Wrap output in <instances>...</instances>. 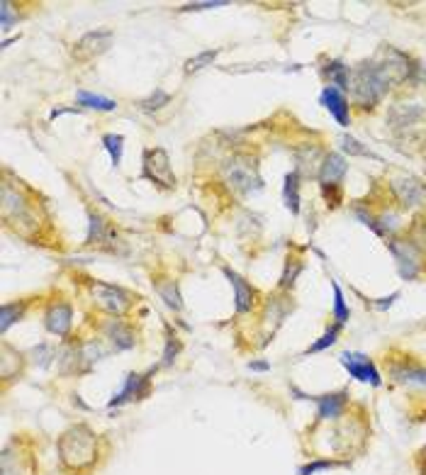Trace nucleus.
<instances>
[{
  "label": "nucleus",
  "instance_id": "393cba45",
  "mask_svg": "<svg viewBox=\"0 0 426 475\" xmlns=\"http://www.w3.org/2000/svg\"><path fill=\"white\" fill-rule=\"evenodd\" d=\"M25 310H27V300H20V303H5L3 310H0V329L8 331L15 322H20L25 317Z\"/></svg>",
  "mask_w": 426,
  "mask_h": 475
},
{
  "label": "nucleus",
  "instance_id": "dca6fc26",
  "mask_svg": "<svg viewBox=\"0 0 426 475\" xmlns=\"http://www.w3.org/2000/svg\"><path fill=\"white\" fill-rule=\"evenodd\" d=\"M103 331H105V339H110V344H113L115 351H127V348H132L137 344L134 329H132L125 319H120V317H110V319L103 324Z\"/></svg>",
  "mask_w": 426,
  "mask_h": 475
},
{
  "label": "nucleus",
  "instance_id": "f03ea898",
  "mask_svg": "<svg viewBox=\"0 0 426 475\" xmlns=\"http://www.w3.org/2000/svg\"><path fill=\"white\" fill-rule=\"evenodd\" d=\"M392 78L387 73V68L382 66V61H365L361 66L351 68V83L349 91L353 93V100L358 108L372 110L385 93L390 91Z\"/></svg>",
  "mask_w": 426,
  "mask_h": 475
},
{
  "label": "nucleus",
  "instance_id": "7ed1b4c3",
  "mask_svg": "<svg viewBox=\"0 0 426 475\" xmlns=\"http://www.w3.org/2000/svg\"><path fill=\"white\" fill-rule=\"evenodd\" d=\"M3 220L15 234L25 236V239H32L39 229V217L32 210L27 198L10 183H3Z\"/></svg>",
  "mask_w": 426,
  "mask_h": 475
},
{
  "label": "nucleus",
  "instance_id": "a878e982",
  "mask_svg": "<svg viewBox=\"0 0 426 475\" xmlns=\"http://www.w3.org/2000/svg\"><path fill=\"white\" fill-rule=\"evenodd\" d=\"M220 51L222 49H207V51H200V54L190 56V59L185 61V73H198L202 68L212 66L217 56H220Z\"/></svg>",
  "mask_w": 426,
  "mask_h": 475
},
{
  "label": "nucleus",
  "instance_id": "39448f33",
  "mask_svg": "<svg viewBox=\"0 0 426 475\" xmlns=\"http://www.w3.org/2000/svg\"><path fill=\"white\" fill-rule=\"evenodd\" d=\"M142 178L156 183L163 190H173L178 178H175L173 168H170V158L163 149H146L144 151V163H142Z\"/></svg>",
  "mask_w": 426,
  "mask_h": 475
},
{
  "label": "nucleus",
  "instance_id": "58836bf2",
  "mask_svg": "<svg viewBox=\"0 0 426 475\" xmlns=\"http://www.w3.org/2000/svg\"><path fill=\"white\" fill-rule=\"evenodd\" d=\"M397 298H399V293H392L390 298H382V300H377V303H375V308H377V310H390L392 305H395V300H397Z\"/></svg>",
  "mask_w": 426,
  "mask_h": 475
},
{
  "label": "nucleus",
  "instance_id": "5701e85b",
  "mask_svg": "<svg viewBox=\"0 0 426 475\" xmlns=\"http://www.w3.org/2000/svg\"><path fill=\"white\" fill-rule=\"evenodd\" d=\"M324 76L329 78L327 86H334L339 91H349V83H351V68L346 66L344 61H329L324 66Z\"/></svg>",
  "mask_w": 426,
  "mask_h": 475
},
{
  "label": "nucleus",
  "instance_id": "f8f14e48",
  "mask_svg": "<svg viewBox=\"0 0 426 475\" xmlns=\"http://www.w3.org/2000/svg\"><path fill=\"white\" fill-rule=\"evenodd\" d=\"M85 244L103 246V249H115L117 244V229L103 215L95 213V210L88 213V236H85Z\"/></svg>",
  "mask_w": 426,
  "mask_h": 475
},
{
  "label": "nucleus",
  "instance_id": "9b49d317",
  "mask_svg": "<svg viewBox=\"0 0 426 475\" xmlns=\"http://www.w3.org/2000/svg\"><path fill=\"white\" fill-rule=\"evenodd\" d=\"M339 361H341V366L349 371L351 378L361 380V383H370L372 388H380L382 385V376L375 368V363H372V358L363 356V353H356V351H346L339 356Z\"/></svg>",
  "mask_w": 426,
  "mask_h": 475
},
{
  "label": "nucleus",
  "instance_id": "c9c22d12",
  "mask_svg": "<svg viewBox=\"0 0 426 475\" xmlns=\"http://www.w3.org/2000/svg\"><path fill=\"white\" fill-rule=\"evenodd\" d=\"M322 195L327 200L329 208H339L344 195H341V186H322Z\"/></svg>",
  "mask_w": 426,
  "mask_h": 475
},
{
  "label": "nucleus",
  "instance_id": "423d86ee",
  "mask_svg": "<svg viewBox=\"0 0 426 475\" xmlns=\"http://www.w3.org/2000/svg\"><path fill=\"white\" fill-rule=\"evenodd\" d=\"M90 293H93L95 305H98V308H103L105 312H110L113 317H122L127 310L132 308V303H134L132 293H127V290L120 288V285L93 281V283H90Z\"/></svg>",
  "mask_w": 426,
  "mask_h": 475
},
{
  "label": "nucleus",
  "instance_id": "ea45409f",
  "mask_svg": "<svg viewBox=\"0 0 426 475\" xmlns=\"http://www.w3.org/2000/svg\"><path fill=\"white\" fill-rule=\"evenodd\" d=\"M249 368H251V371H261V373L270 371V366L265 361H251V363H249Z\"/></svg>",
  "mask_w": 426,
  "mask_h": 475
},
{
  "label": "nucleus",
  "instance_id": "ddd939ff",
  "mask_svg": "<svg viewBox=\"0 0 426 475\" xmlns=\"http://www.w3.org/2000/svg\"><path fill=\"white\" fill-rule=\"evenodd\" d=\"M302 400H314L317 403V422L339 419L344 414L346 405H349V390H339V393L329 395H302Z\"/></svg>",
  "mask_w": 426,
  "mask_h": 475
},
{
  "label": "nucleus",
  "instance_id": "9d476101",
  "mask_svg": "<svg viewBox=\"0 0 426 475\" xmlns=\"http://www.w3.org/2000/svg\"><path fill=\"white\" fill-rule=\"evenodd\" d=\"M115 34L113 30H93V32H85L81 39L73 44V59L78 61H93L98 59L100 54L110 49L113 44Z\"/></svg>",
  "mask_w": 426,
  "mask_h": 475
},
{
  "label": "nucleus",
  "instance_id": "4c0bfd02",
  "mask_svg": "<svg viewBox=\"0 0 426 475\" xmlns=\"http://www.w3.org/2000/svg\"><path fill=\"white\" fill-rule=\"evenodd\" d=\"M13 20H18V18H13V3L3 0V3H0V27H3V30H10Z\"/></svg>",
  "mask_w": 426,
  "mask_h": 475
},
{
  "label": "nucleus",
  "instance_id": "1a4fd4ad",
  "mask_svg": "<svg viewBox=\"0 0 426 475\" xmlns=\"http://www.w3.org/2000/svg\"><path fill=\"white\" fill-rule=\"evenodd\" d=\"M151 376H154V368L149 373H130L125 378V385L117 395H113V400L108 403V407H122L127 403H139V400L149 398L151 393Z\"/></svg>",
  "mask_w": 426,
  "mask_h": 475
},
{
  "label": "nucleus",
  "instance_id": "7c9ffc66",
  "mask_svg": "<svg viewBox=\"0 0 426 475\" xmlns=\"http://www.w3.org/2000/svg\"><path fill=\"white\" fill-rule=\"evenodd\" d=\"M332 288H334V319H337V324L344 327L346 322L351 319V310L346 308L344 293H341V288H339L337 281H332Z\"/></svg>",
  "mask_w": 426,
  "mask_h": 475
},
{
  "label": "nucleus",
  "instance_id": "20e7f679",
  "mask_svg": "<svg viewBox=\"0 0 426 475\" xmlns=\"http://www.w3.org/2000/svg\"><path fill=\"white\" fill-rule=\"evenodd\" d=\"M222 176L229 188L239 195H251L263 188V178L258 173V158L249 154H232L222 163Z\"/></svg>",
  "mask_w": 426,
  "mask_h": 475
},
{
  "label": "nucleus",
  "instance_id": "4be33fe9",
  "mask_svg": "<svg viewBox=\"0 0 426 475\" xmlns=\"http://www.w3.org/2000/svg\"><path fill=\"white\" fill-rule=\"evenodd\" d=\"M283 203L292 215H300V171H297V168L285 176Z\"/></svg>",
  "mask_w": 426,
  "mask_h": 475
},
{
  "label": "nucleus",
  "instance_id": "412c9836",
  "mask_svg": "<svg viewBox=\"0 0 426 475\" xmlns=\"http://www.w3.org/2000/svg\"><path fill=\"white\" fill-rule=\"evenodd\" d=\"M151 283H154V290L158 293V298H161L170 310H175V312L183 310V298H180L178 283H175L173 278H154Z\"/></svg>",
  "mask_w": 426,
  "mask_h": 475
},
{
  "label": "nucleus",
  "instance_id": "b1692460",
  "mask_svg": "<svg viewBox=\"0 0 426 475\" xmlns=\"http://www.w3.org/2000/svg\"><path fill=\"white\" fill-rule=\"evenodd\" d=\"M76 100H78V105H81V108L100 110V113H110V110L117 108L115 100L103 98V95H95V93H88V91H78L76 93Z\"/></svg>",
  "mask_w": 426,
  "mask_h": 475
},
{
  "label": "nucleus",
  "instance_id": "6ab92c4d",
  "mask_svg": "<svg viewBox=\"0 0 426 475\" xmlns=\"http://www.w3.org/2000/svg\"><path fill=\"white\" fill-rule=\"evenodd\" d=\"M390 378L399 385H419V388H426V368L409 361V358H404V361L399 363H390Z\"/></svg>",
  "mask_w": 426,
  "mask_h": 475
},
{
  "label": "nucleus",
  "instance_id": "473e14b6",
  "mask_svg": "<svg viewBox=\"0 0 426 475\" xmlns=\"http://www.w3.org/2000/svg\"><path fill=\"white\" fill-rule=\"evenodd\" d=\"M346 466L344 461H334V458H319V461H310L307 466H302L297 475H314L319 471H332V468H341Z\"/></svg>",
  "mask_w": 426,
  "mask_h": 475
},
{
  "label": "nucleus",
  "instance_id": "f257e3e1",
  "mask_svg": "<svg viewBox=\"0 0 426 475\" xmlns=\"http://www.w3.org/2000/svg\"><path fill=\"white\" fill-rule=\"evenodd\" d=\"M56 451L68 473H83L98 458V436L88 424H73L58 436Z\"/></svg>",
  "mask_w": 426,
  "mask_h": 475
},
{
  "label": "nucleus",
  "instance_id": "2eb2a0df",
  "mask_svg": "<svg viewBox=\"0 0 426 475\" xmlns=\"http://www.w3.org/2000/svg\"><path fill=\"white\" fill-rule=\"evenodd\" d=\"M222 273H225L227 281L232 283V288H234V305H237V315L251 312L253 305H256V298H258L256 288L251 283H246V278H242L237 271H232L229 266L222 268Z\"/></svg>",
  "mask_w": 426,
  "mask_h": 475
},
{
  "label": "nucleus",
  "instance_id": "aec40b11",
  "mask_svg": "<svg viewBox=\"0 0 426 475\" xmlns=\"http://www.w3.org/2000/svg\"><path fill=\"white\" fill-rule=\"evenodd\" d=\"M71 319H73V310L68 303H51L49 310L44 315V327L56 336H66L71 329Z\"/></svg>",
  "mask_w": 426,
  "mask_h": 475
},
{
  "label": "nucleus",
  "instance_id": "0eeeda50",
  "mask_svg": "<svg viewBox=\"0 0 426 475\" xmlns=\"http://www.w3.org/2000/svg\"><path fill=\"white\" fill-rule=\"evenodd\" d=\"M387 249L395 256V263H397V271L399 276L404 278V281H414V278L419 276V273L424 271V263L426 258L414 249L412 244H409L404 236H392L390 241H387Z\"/></svg>",
  "mask_w": 426,
  "mask_h": 475
},
{
  "label": "nucleus",
  "instance_id": "4468645a",
  "mask_svg": "<svg viewBox=\"0 0 426 475\" xmlns=\"http://www.w3.org/2000/svg\"><path fill=\"white\" fill-rule=\"evenodd\" d=\"M422 120H424V108H419V105L397 103L392 105L390 113H387V125H390L392 132H399V134H407V132L414 129Z\"/></svg>",
  "mask_w": 426,
  "mask_h": 475
},
{
  "label": "nucleus",
  "instance_id": "f704fd0d",
  "mask_svg": "<svg viewBox=\"0 0 426 475\" xmlns=\"http://www.w3.org/2000/svg\"><path fill=\"white\" fill-rule=\"evenodd\" d=\"M32 356H35V363L39 368H46L51 363V358H56L54 348H51L49 344H39L37 348H32Z\"/></svg>",
  "mask_w": 426,
  "mask_h": 475
},
{
  "label": "nucleus",
  "instance_id": "c85d7f7f",
  "mask_svg": "<svg viewBox=\"0 0 426 475\" xmlns=\"http://www.w3.org/2000/svg\"><path fill=\"white\" fill-rule=\"evenodd\" d=\"M103 146L113 158V166L120 168L122 163V151H125V137L122 134H103Z\"/></svg>",
  "mask_w": 426,
  "mask_h": 475
},
{
  "label": "nucleus",
  "instance_id": "cd10ccee",
  "mask_svg": "<svg viewBox=\"0 0 426 475\" xmlns=\"http://www.w3.org/2000/svg\"><path fill=\"white\" fill-rule=\"evenodd\" d=\"M180 348H183V344H180L178 334H175L170 327H166V346H163V356H161V363H158V366H163V368L170 366V363L178 358Z\"/></svg>",
  "mask_w": 426,
  "mask_h": 475
},
{
  "label": "nucleus",
  "instance_id": "bb28decb",
  "mask_svg": "<svg viewBox=\"0 0 426 475\" xmlns=\"http://www.w3.org/2000/svg\"><path fill=\"white\" fill-rule=\"evenodd\" d=\"M168 103H170V95L166 91H161V88H156V91L146 95V98H142L137 105H139L142 113H158V110L166 108Z\"/></svg>",
  "mask_w": 426,
  "mask_h": 475
},
{
  "label": "nucleus",
  "instance_id": "c756f323",
  "mask_svg": "<svg viewBox=\"0 0 426 475\" xmlns=\"http://www.w3.org/2000/svg\"><path fill=\"white\" fill-rule=\"evenodd\" d=\"M339 334H341V324H337V322H334V324L329 327V329L324 331V334L319 336V339L314 341L310 348H307V353H319V351H324V348L334 346L339 341Z\"/></svg>",
  "mask_w": 426,
  "mask_h": 475
},
{
  "label": "nucleus",
  "instance_id": "e433bc0d",
  "mask_svg": "<svg viewBox=\"0 0 426 475\" xmlns=\"http://www.w3.org/2000/svg\"><path fill=\"white\" fill-rule=\"evenodd\" d=\"M225 0H205V3H188L180 8V13H198V10H210V8H225Z\"/></svg>",
  "mask_w": 426,
  "mask_h": 475
},
{
  "label": "nucleus",
  "instance_id": "f3484780",
  "mask_svg": "<svg viewBox=\"0 0 426 475\" xmlns=\"http://www.w3.org/2000/svg\"><path fill=\"white\" fill-rule=\"evenodd\" d=\"M319 103L329 110V115H332L341 127L351 125V110H349V100H346L344 91H339V88L334 86H324L322 95H319Z\"/></svg>",
  "mask_w": 426,
  "mask_h": 475
},
{
  "label": "nucleus",
  "instance_id": "a211bd4d",
  "mask_svg": "<svg viewBox=\"0 0 426 475\" xmlns=\"http://www.w3.org/2000/svg\"><path fill=\"white\" fill-rule=\"evenodd\" d=\"M346 171H349L346 158L339 151H329L319 163V186H341Z\"/></svg>",
  "mask_w": 426,
  "mask_h": 475
},
{
  "label": "nucleus",
  "instance_id": "6e6552de",
  "mask_svg": "<svg viewBox=\"0 0 426 475\" xmlns=\"http://www.w3.org/2000/svg\"><path fill=\"white\" fill-rule=\"evenodd\" d=\"M390 190H392L395 203H399V208H404V210L419 208V205L426 203V183L417 176H409V173H402V176L392 178Z\"/></svg>",
  "mask_w": 426,
  "mask_h": 475
},
{
  "label": "nucleus",
  "instance_id": "72a5a7b5",
  "mask_svg": "<svg viewBox=\"0 0 426 475\" xmlns=\"http://www.w3.org/2000/svg\"><path fill=\"white\" fill-rule=\"evenodd\" d=\"M341 149H344L346 154H353V156H370V158H377L370 149L361 146V141H358V139H353V137H349V134L341 137Z\"/></svg>",
  "mask_w": 426,
  "mask_h": 475
},
{
  "label": "nucleus",
  "instance_id": "2f4dec72",
  "mask_svg": "<svg viewBox=\"0 0 426 475\" xmlns=\"http://www.w3.org/2000/svg\"><path fill=\"white\" fill-rule=\"evenodd\" d=\"M302 261L300 258H287L285 261V271H283V276H280V290H290L292 285H295V281H297V276L302 273Z\"/></svg>",
  "mask_w": 426,
  "mask_h": 475
}]
</instances>
